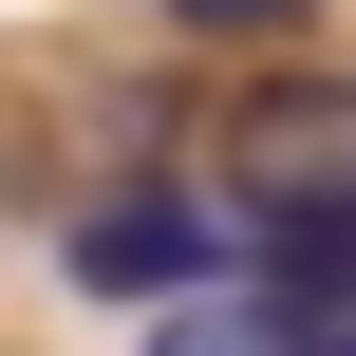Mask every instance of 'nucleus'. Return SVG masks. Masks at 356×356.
<instances>
[{
    "mask_svg": "<svg viewBox=\"0 0 356 356\" xmlns=\"http://www.w3.org/2000/svg\"><path fill=\"white\" fill-rule=\"evenodd\" d=\"M207 169H225V225H263V263H282L300 300L356 263V75H263V94H225Z\"/></svg>",
    "mask_w": 356,
    "mask_h": 356,
    "instance_id": "obj_1",
    "label": "nucleus"
},
{
    "mask_svg": "<svg viewBox=\"0 0 356 356\" xmlns=\"http://www.w3.org/2000/svg\"><path fill=\"white\" fill-rule=\"evenodd\" d=\"M207 244H225L207 188H188V207H94V225H75V282H207Z\"/></svg>",
    "mask_w": 356,
    "mask_h": 356,
    "instance_id": "obj_2",
    "label": "nucleus"
},
{
    "mask_svg": "<svg viewBox=\"0 0 356 356\" xmlns=\"http://www.w3.org/2000/svg\"><path fill=\"white\" fill-rule=\"evenodd\" d=\"M150 356H300V338H282V319H244V300H169Z\"/></svg>",
    "mask_w": 356,
    "mask_h": 356,
    "instance_id": "obj_3",
    "label": "nucleus"
},
{
    "mask_svg": "<svg viewBox=\"0 0 356 356\" xmlns=\"http://www.w3.org/2000/svg\"><path fill=\"white\" fill-rule=\"evenodd\" d=\"M169 19H300V0H169Z\"/></svg>",
    "mask_w": 356,
    "mask_h": 356,
    "instance_id": "obj_4",
    "label": "nucleus"
}]
</instances>
